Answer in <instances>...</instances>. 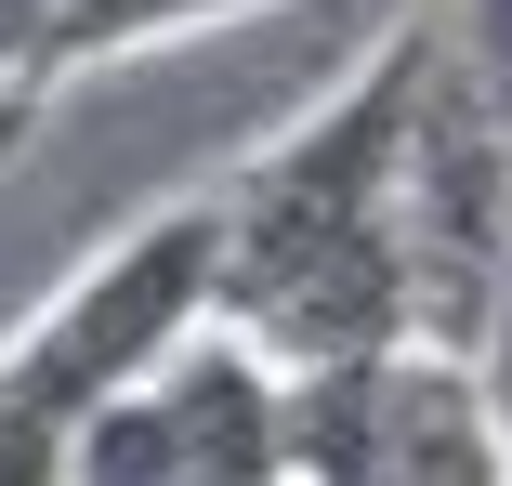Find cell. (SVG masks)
Masks as SVG:
<instances>
[{"mask_svg": "<svg viewBox=\"0 0 512 486\" xmlns=\"http://www.w3.org/2000/svg\"><path fill=\"white\" fill-rule=\"evenodd\" d=\"M473 368H486V408H499V434H512V289H499V316H486Z\"/></svg>", "mask_w": 512, "mask_h": 486, "instance_id": "11", "label": "cell"}, {"mask_svg": "<svg viewBox=\"0 0 512 486\" xmlns=\"http://www.w3.org/2000/svg\"><path fill=\"white\" fill-rule=\"evenodd\" d=\"M27 119H40V92H0V158L27 145Z\"/></svg>", "mask_w": 512, "mask_h": 486, "instance_id": "12", "label": "cell"}, {"mask_svg": "<svg viewBox=\"0 0 512 486\" xmlns=\"http://www.w3.org/2000/svg\"><path fill=\"white\" fill-rule=\"evenodd\" d=\"M407 289H421L434 355H473L512 289V132L486 119L460 53H434L421 132H407Z\"/></svg>", "mask_w": 512, "mask_h": 486, "instance_id": "4", "label": "cell"}, {"mask_svg": "<svg viewBox=\"0 0 512 486\" xmlns=\"http://www.w3.org/2000/svg\"><path fill=\"white\" fill-rule=\"evenodd\" d=\"M447 14L394 27L302 132H276L224 198V329H250L276 368H355L421 342L407 289V132H421Z\"/></svg>", "mask_w": 512, "mask_h": 486, "instance_id": "1", "label": "cell"}, {"mask_svg": "<svg viewBox=\"0 0 512 486\" xmlns=\"http://www.w3.org/2000/svg\"><path fill=\"white\" fill-rule=\"evenodd\" d=\"M289 473L302 486H512V434L486 408L473 355H355V368H289Z\"/></svg>", "mask_w": 512, "mask_h": 486, "instance_id": "3", "label": "cell"}, {"mask_svg": "<svg viewBox=\"0 0 512 486\" xmlns=\"http://www.w3.org/2000/svg\"><path fill=\"white\" fill-rule=\"evenodd\" d=\"M447 53H460V79L486 92V119L512 132V0H447Z\"/></svg>", "mask_w": 512, "mask_h": 486, "instance_id": "8", "label": "cell"}, {"mask_svg": "<svg viewBox=\"0 0 512 486\" xmlns=\"http://www.w3.org/2000/svg\"><path fill=\"white\" fill-rule=\"evenodd\" d=\"M66 486H184V421H171L158 381L145 395H106L66 434Z\"/></svg>", "mask_w": 512, "mask_h": 486, "instance_id": "6", "label": "cell"}, {"mask_svg": "<svg viewBox=\"0 0 512 486\" xmlns=\"http://www.w3.org/2000/svg\"><path fill=\"white\" fill-rule=\"evenodd\" d=\"M158 395L184 421V486H302L289 473V395L302 381L250 342V329H197L171 368H158Z\"/></svg>", "mask_w": 512, "mask_h": 486, "instance_id": "5", "label": "cell"}, {"mask_svg": "<svg viewBox=\"0 0 512 486\" xmlns=\"http://www.w3.org/2000/svg\"><path fill=\"white\" fill-rule=\"evenodd\" d=\"M211 316H224V198L145 211L92 276H66L53 303L0 342V395L79 434L106 395H145V381L211 329Z\"/></svg>", "mask_w": 512, "mask_h": 486, "instance_id": "2", "label": "cell"}, {"mask_svg": "<svg viewBox=\"0 0 512 486\" xmlns=\"http://www.w3.org/2000/svg\"><path fill=\"white\" fill-rule=\"evenodd\" d=\"M0 486H66V421L0 395Z\"/></svg>", "mask_w": 512, "mask_h": 486, "instance_id": "9", "label": "cell"}, {"mask_svg": "<svg viewBox=\"0 0 512 486\" xmlns=\"http://www.w3.org/2000/svg\"><path fill=\"white\" fill-rule=\"evenodd\" d=\"M224 14H263V0H53V79L119 66L145 40H184V27H224Z\"/></svg>", "mask_w": 512, "mask_h": 486, "instance_id": "7", "label": "cell"}, {"mask_svg": "<svg viewBox=\"0 0 512 486\" xmlns=\"http://www.w3.org/2000/svg\"><path fill=\"white\" fill-rule=\"evenodd\" d=\"M0 92H53V0H0Z\"/></svg>", "mask_w": 512, "mask_h": 486, "instance_id": "10", "label": "cell"}]
</instances>
